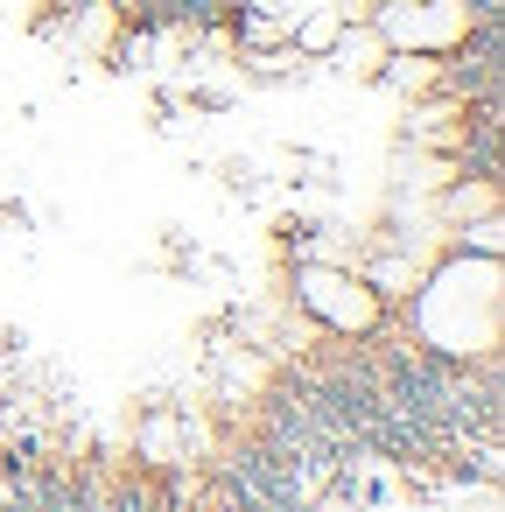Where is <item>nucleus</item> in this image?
<instances>
[{
	"mask_svg": "<svg viewBox=\"0 0 505 512\" xmlns=\"http://www.w3.org/2000/svg\"><path fill=\"white\" fill-rule=\"evenodd\" d=\"M288 316L309 337H337V344H365L393 309L365 288V274L351 260H295L288 267Z\"/></svg>",
	"mask_w": 505,
	"mask_h": 512,
	"instance_id": "nucleus-1",
	"label": "nucleus"
}]
</instances>
